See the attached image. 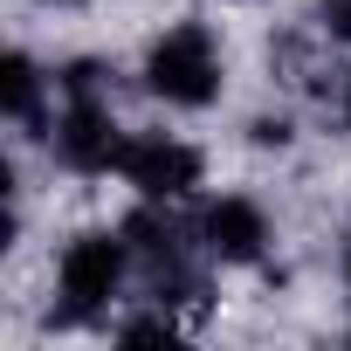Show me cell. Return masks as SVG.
<instances>
[{
    "mask_svg": "<svg viewBox=\"0 0 351 351\" xmlns=\"http://www.w3.org/2000/svg\"><path fill=\"white\" fill-rule=\"evenodd\" d=\"M117 337H124V344H172V337H180V324H172V317H131Z\"/></svg>",
    "mask_w": 351,
    "mask_h": 351,
    "instance_id": "7",
    "label": "cell"
},
{
    "mask_svg": "<svg viewBox=\"0 0 351 351\" xmlns=\"http://www.w3.org/2000/svg\"><path fill=\"white\" fill-rule=\"evenodd\" d=\"M0 90H8V117H14V124H28V117H35L42 76H35V62H28V56H8V69H0Z\"/></svg>",
    "mask_w": 351,
    "mask_h": 351,
    "instance_id": "6",
    "label": "cell"
},
{
    "mask_svg": "<svg viewBox=\"0 0 351 351\" xmlns=\"http://www.w3.org/2000/svg\"><path fill=\"white\" fill-rule=\"evenodd\" d=\"M344 117H351V90H344Z\"/></svg>",
    "mask_w": 351,
    "mask_h": 351,
    "instance_id": "9",
    "label": "cell"
},
{
    "mask_svg": "<svg viewBox=\"0 0 351 351\" xmlns=\"http://www.w3.org/2000/svg\"><path fill=\"white\" fill-rule=\"evenodd\" d=\"M56 152H62V165H76V172H104V165L124 158V138H117V124H110V110H104L97 97H69V110H62V124H56Z\"/></svg>",
    "mask_w": 351,
    "mask_h": 351,
    "instance_id": "4",
    "label": "cell"
},
{
    "mask_svg": "<svg viewBox=\"0 0 351 351\" xmlns=\"http://www.w3.org/2000/svg\"><path fill=\"white\" fill-rule=\"evenodd\" d=\"M145 90L165 97V104H180V110H200L221 97V49L200 21H180L172 35L152 42L145 56Z\"/></svg>",
    "mask_w": 351,
    "mask_h": 351,
    "instance_id": "1",
    "label": "cell"
},
{
    "mask_svg": "<svg viewBox=\"0 0 351 351\" xmlns=\"http://www.w3.org/2000/svg\"><path fill=\"white\" fill-rule=\"evenodd\" d=\"M282 138H289L282 117H262V124H255V145H282Z\"/></svg>",
    "mask_w": 351,
    "mask_h": 351,
    "instance_id": "8",
    "label": "cell"
},
{
    "mask_svg": "<svg viewBox=\"0 0 351 351\" xmlns=\"http://www.w3.org/2000/svg\"><path fill=\"white\" fill-rule=\"evenodd\" d=\"M117 172H124L145 200H186L200 186V152L180 145V138H165V131H152V138H131L124 145Z\"/></svg>",
    "mask_w": 351,
    "mask_h": 351,
    "instance_id": "3",
    "label": "cell"
},
{
    "mask_svg": "<svg viewBox=\"0 0 351 351\" xmlns=\"http://www.w3.org/2000/svg\"><path fill=\"white\" fill-rule=\"evenodd\" d=\"M56 282H62V324L104 310V303L117 296V282H124V241H110V234H83V241H69Z\"/></svg>",
    "mask_w": 351,
    "mask_h": 351,
    "instance_id": "2",
    "label": "cell"
},
{
    "mask_svg": "<svg viewBox=\"0 0 351 351\" xmlns=\"http://www.w3.org/2000/svg\"><path fill=\"white\" fill-rule=\"evenodd\" d=\"M200 234H207V255H221V262H255V255H262V241H269V221H262V207H255V200L228 193V200H214V207H207Z\"/></svg>",
    "mask_w": 351,
    "mask_h": 351,
    "instance_id": "5",
    "label": "cell"
}]
</instances>
